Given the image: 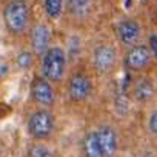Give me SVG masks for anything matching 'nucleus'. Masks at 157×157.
<instances>
[{
    "mask_svg": "<svg viewBox=\"0 0 157 157\" xmlns=\"http://www.w3.org/2000/svg\"><path fill=\"white\" fill-rule=\"evenodd\" d=\"M54 126H56L54 116L51 114V111L48 108H40V109L31 113L28 117V122H26L29 136L39 142L48 140L54 132Z\"/></svg>",
    "mask_w": 157,
    "mask_h": 157,
    "instance_id": "7ed1b4c3",
    "label": "nucleus"
},
{
    "mask_svg": "<svg viewBox=\"0 0 157 157\" xmlns=\"http://www.w3.org/2000/svg\"><path fill=\"white\" fill-rule=\"evenodd\" d=\"M151 57H152V54H151L148 45H139V43H136L125 54L123 63H125V66H126L128 71L137 72V71H143L149 65Z\"/></svg>",
    "mask_w": 157,
    "mask_h": 157,
    "instance_id": "0eeeda50",
    "label": "nucleus"
},
{
    "mask_svg": "<svg viewBox=\"0 0 157 157\" xmlns=\"http://www.w3.org/2000/svg\"><path fill=\"white\" fill-rule=\"evenodd\" d=\"M66 52L60 46H49L43 54H42V63H40V71L42 75L52 83L60 82L66 74Z\"/></svg>",
    "mask_w": 157,
    "mask_h": 157,
    "instance_id": "f03ea898",
    "label": "nucleus"
},
{
    "mask_svg": "<svg viewBox=\"0 0 157 157\" xmlns=\"http://www.w3.org/2000/svg\"><path fill=\"white\" fill-rule=\"evenodd\" d=\"M91 62L96 71L105 74L108 71H111L116 66L117 62V51L113 45L109 43H102L99 46L94 48L93 56H91Z\"/></svg>",
    "mask_w": 157,
    "mask_h": 157,
    "instance_id": "423d86ee",
    "label": "nucleus"
},
{
    "mask_svg": "<svg viewBox=\"0 0 157 157\" xmlns=\"http://www.w3.org/2000/svg\"><path fill=\"white\" fill-rule=\"evenodd\" d=\"M68 97L75 103H82L88 100L93 94V82L85 72H75L71 75L68 82Z\"/></svg>",
    "mask_w": 157,
    "mask_h": 157,
    "instance_id": "39448f33",
    "label": "nucleus"
},
{
    "mask_svg": "<svg viewBox=\"0 0 157 157\" xmlns=\"http://www.w3.org/2000/svg\"><path fill=\"white\" fill-rule=\"evenodd\" d=\"M65 0H43V11L48 19L59 20L63 14Z\"/></svg>",
    "mask_w": 157,
    "mask_h": 157,
    "instance_id": "ddd939ff",
    "label": "nucleus"
},
{
    "mask_svg": "<svg viewBox=\"0 0 157 157\" xmlns=\"http://www.w3.org/2000/svg\"><path fill=\"white\" fill-rule=\"evenodd\" d=\"M29 42H31V49L34 54L42 56L52 42V33L51 28L46 23H37L31 28L29 33Z\"/></svg>",
    "mask_w": 157,
    "mask_h": 157,
    "instance_id": "6e6552de",
    "label": "nucleus"
},
{
    "mask_svg": "<svg viewBox=\"0 0 157 157\" xmlns=\"http://www.w3.org/2000/svg\"><path fill=\"white\" fill-rule=\"evenodd\" d=\"M154 91H155V88H154L152 82L149 80V78H146V77L139 78V80L134 83V86H132V94H134V99L137 102L151 100L152 96H154Z\"/></svg>",
    "mask_w": 157,
    "mask_h": 157,
    "instance_id": "f8f14e48",
    "label": "nucleus"
},
{
    "mask_svg": "<svg viewBox=\"0 0 157 157\" xmlns=\"http://www.w3.org/2000/svg\"><path fill=\"white\" fill-rule=\"evenodd\" d=\"M28 157H56V154L46 145H43L40 142H36V143L29 145V148H28Z\"/></svg>",
    "mask_w": 157,
    "mask_h": 157,
    "instance_id": "2eb2a0df",
    "label": "nucleus"
},
{
    "mask_svg": "<svg viewBox=\"0 0 157 157\" xmlns=\"http://www.w3.org/2000/svg\"><path fill=\"white\" fill-rule=\"evenodd\" d=\"M142 34V28L136 19H123L116 25L117 40L126 46H132L139 42Z\"/></svg>",
    "mask_w": 157,
    "mask_h": 157,
    "instance_id": "1a4fd4ad",
    "label": "nucleus"
},
{
    "mask_svg": "<svg viewBox=\"0 0 157 157\" xmlns=\"http://www.w3.org/2000/svg\"><path fill=\"white\" fill-rule=\"evenodd\" d=\"M33 63H34V52L33 51H20L16 56V66L22 71L31 69Z\"/></svg>",
    "mask_w": 157,
    "mask_h": 157,
    "instance_id": "4468645a",
    "label": "nucleus"
},
{
    "mask_svg": "<svg viewBox=\"0 0 157 157\" xmlns=\"http://www.w3.org/2000/svg\"><path fill=\"white\" fill-rule=\"evenodd\" d=\"M148 48H149L152 57L157 59V34H151L148 37Z\"/></svg>",
    "mask_w": 157,
    "mask_h": 157,
    "instance_id": "a211bd4d",
    "label": "nucleus"
},
{
    "mask_svg": "<svg viewBox=\"0 0 157 157\" xmlns=\"http://www.w3.org/2000/svg\"><path fill=\"white\" fill-rule=\"evenodd\" d=\"M148 128H149V131L157 137V109H154V111L149 114V117H148Z\"/></svg>",
    "mask_w": 157,
    "mask_h": 157,
    "instance_id": "f3484780",
    "label": "nucleus"
},
{
    "mask_svg": "<svg viewBox=\"0 0 157 157\" xmlns=\"http://www.w3.org/2000/svg\"><path fill=\"white\" fill-rule=\"evenodd\" d=\"M66 2L74 14H83L91 5V0H66Z\"/></svg>",
    "mask_w": 157,
    "mask_h": 157,
    "instance_id": "dca6fc26",
    "label": "nucleus"
},
{
    "mask_svg": "<svg viewBox=\"0 0 157 157\" xmlns=\"http://www.w3.org/2000/svg\"><path fill=\"white\" fill-rule=\"evenodd\" d=\"M29 94L33 102L42 108H51L56 103V90L52 86V82L43 75H36L31 80Z\"/></svg>",
    "mask_w": 157,
    "mask_h": 157,
    "instance_id": "20e7f679",
    "label": "nucleus"
},
{
    "mask_svg": "<svg viewBox=\"0 0 157 157\" xmlns=\"http://www.w3.org/2000/svg\"><path fill=\"white\" fill-rule=\"evenodd\" d=\"M97 134H99L105 157H116L119 151V136L116 129L109 125H102L100 128H97Z\"/></svg>",
    "mask_w": 157,
    "mask_h": 157,
    "instance_id": "9d476101",
    "label": "nucleus"
},
{
    "mask_svg": "<svg viewBox=\"0 0 157 157\" xmlns=\"http://www.w3.org/2000/svg\"><path fill=\"white\" fill-rule=\"evenodd\" d=\"M82 157H105L97 129L90 131L82 139Z\"/></svg>",
    "mask_w": 157,
    "mask_h": 157,
    "instance_id": "9b49d317",
    "label": "nucleus"
},
{
    "mask_svg": "<svg viewBox=\"0 0 157 157\" xmlns=\"http://www.w3.org/2000/svg\"><path fill=\"white\" fill-rule=\"evenodd\" d=\"M31 11L26 0H10L3 8V23L13 36H22L28 31Z\"/></svg>",
    "mask_w": 157,
    "mask_h": 157,
    "instance_id": "f257e3e1",
    "label": "nucleus"
}]
</instances>
